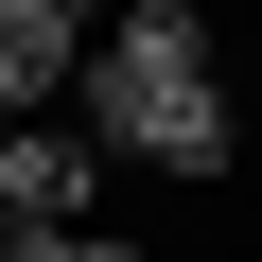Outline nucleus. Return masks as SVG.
<instances>
[{
	"mask_svg": "<svg viewBox=\"0 0 262 262\" xmlns=\"http://www.w3.org/2000/svg\"><path fill=\"white\" fill-rule=\"evenodd\" d=\"M70 105H88L105 175H192V192H210V175L245 158V105H227V53H210L192 0H122V18H88Z\"/></svg>",
	"mask_w": 262,
	"mask_h": 262,
	"instance_id": "1",
	"label": "nucleus"
},
{
	"mask_svg": "<svg viewBox=\"0 0 262 262\" xmlns=\"http://www.w3.org/2000/svg\"><path fill=\"white\" fill-rule=\"evenodd\" d=\"M88 192H105V140L88 122H0V227H88Z\"/></svg>",
	"mask_w": 262,
	"mask_h": 262,
	"instance_id": "2",
	"label": "nucleus"
},
{
	"mask_svg": "<svg viewBox=\"0 0 262 262\" xmlns=\"http://www.w3.org/2000/svg\"><path fill=\"white\" fill-rule=\"evenodd\" d=\"M70 70H88V0H0V105H70Z\"/></svg>",
	"mask_w": 262,
	"mask_h": 262,
	"instance_id": "3",
	"label": "nucleus"
}]
</instances>
